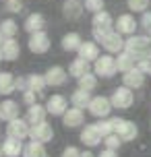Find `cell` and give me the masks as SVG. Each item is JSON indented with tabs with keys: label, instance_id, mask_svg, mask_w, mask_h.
Here are the masks:
<instances>
[{
	"label": "cell",
	"instance_id": "29",
	"mask_svg": "<svg viewBox=\"0 0 151 157\" xmlns=\"http://www.w3.org/2000/svg\"><path fill=\"white\" fill-rule=\"evenodd\" d=\"M23 157H48V151H46V147H44V143L29 141L27 145H25Z\"/></svg>",
	"mask_w": 151,
	"mask_h": 157
},
{
	"label": "cell",
	"instance_id": "23",
	"mask_svg": "<svg viewBox=\"0 0 151 157\" xmlns=\"http://www.w3.org/2000/svg\"><path fill=\"white\" fill-rule=\"evenodd\" d=\"M77 54H79L81 58H85L87 62H95L97 58L102 56L99 54V48H97V41H83Z\"/></svg>",
	"mask_w": 151,
	"mask_h": 157
},
{
	"label": "cell",
	"instance_id": "39",
	"mask_svg": "<svg viewBox=\"0 0 151 157\" xmlns=\"http://www.w3.org/2000/svg\"><path fill=\"white\" fill-rule=\"evenodd\" d=\"M37 95L35 91H31V89H27V91H23V101L27 103V105H33V103H37Z\"/></svg>",
	"mask_w": 151,
	"mask_h": 157
},
{
	"label": "cell",
	"instance_id": "42",
	"mask_svg": "<svg viewBox=\"0 0 151 157\" xmlns=\"http://www.w3.org/2000/svg\"><path fill=\"white\" fill-rule=\"evenodd\" d=\"M15 87H17V91H27L29 87H27V77H19V78H15Z\"/></svg>",
	"mask_w": 151,
	"mask_h": 157
},
{
	"label": "cell",
	"instance_id": "27",
	"mask_svg": "<svg viewBox=\"0 0 151 157\" xmlns=\"http://www.w3.org/2000/svg\"><path fill=\"white\" fill-rule=\"evenodd\" d=\"M89 103H91V91H85V89H81V87L77 89V91H72V95H71V105L85 110V108H89Z\"/></svg>",
	"mask_w": 151,
	"mask_h": 157
},
{
	"label": "cell",
	"instance_id": "11",
	"mask_svg": "<svg viewBox=\"0 0 151 157\" xmlns=\"http://www.w3.org/2000/svg\"><path fill=\"white\" fill-rule=\"evenodd\" d=\"M46 108H48V114H52V116H64V112L68 110V99L60 93H54L48 97Z\"/></svg>",
	"mask_w": 151,
	"mask_h": 157
},
{
	"label": "cell",
	"instance_id": "46",
	"mask_svg": "<svg viewBox=\"0 0 151 157\" xmlns=\"http://www.w3.org/2000/svg\"><path fill=\"white\" fill-rule=\"evenodd\" d=\"M2 155H4V151H2V145H0V157H2Z\"/></svg>",
	"mask_w": 151,
	"mask_h": 157
},
{
	"label": "cell",
	"instance_id": "48",
	"mask_svg": "<svg viewBox=\"0 0 151 157\" xmlns=\"http://www.w3.org/2000/svg\"><path fill=\"white\" fill-rule=\"evenodd\" d=\"M149 33H151V29H149Z\"/></svg>",
	"mask_w": 151,
	"mask_h": 157
},
{
	"label": "cell",
	"instance_id": "40",
	"mask_svg": "<svg viewBox=\"0 0 151 157\" xmlns=\"http://www.w3.org/2000/svg\"><path fill=\"white\" fill-rule=\"evenodd\" d=\"M81 155H83V151H79L77 147H72V145L62 151V157H81Z\"/></svg>",
	"mask_w": 151,
	"mask_h": 157
},
{
	"label": "cell",
	"instance_id": "16",
	"mask_svg": "<svg viewBox=\"0 0 151 157\" xmlns=\"http://www.w3.org/2000/svg\"><path fill=\"white\" fill-rule=\"evenodd\" d=\"M23 29L29 33V35H31V33H37V31H44V29H46V17L41 15V13L27 15V19H25V23H23Z\"/></svg>",
	"mask_w": 151,
	"mask_h": 157
},
{
	"label": "cell",
	"instance_id": "33",
	"mask_svg": "<svg viewBox=\"0 0 151 157\" xmlns=\"http://www.w3.org/2000/svg\"><path fill=\"white\" fill-rule=\"evenodd\" d=\"M97 130L102 132V136H108V134L114 132V126H116V122H114V118H99V122H95Z\"/></svg>",
	"mask_w": 151,
	"mask_h": 157
},
{
	"label": "cell",
	"instance_id": "9",
	"mask_svg": "<svg viewBox=\"0 0 151 157\" xmlns=\"http://www.w3.org/2000/svg\"><path fill=\"white\" fill-rule=\"evenodd\" d=\"M137 27H139V21L130 13H124V15H118L116 23H114V29L122 35H135Z\"/></svg>",
	"mask_w": 151,
	"mask_h": 157
},
{
	"label": "cell",
	"instance_id": "44",
	"mask_svg": "<svg viewBox=\"0 0 151 157\" xmlns=\"http://www.w3.org/2000/svg\"><path fill=\"white\" fill-rule=\"evenodd\" d=\"M81 157H93V153H91V151H83V155Z\"/></svg>",
	"mask_w": 151,
	"mask_h": 157
},
{
	"label": "cell",
	"instance_id": "13",
	"mask_svg": "<svg viewBox=\"0 0 151 157\" xmlns=\"http://www.w3.org/2000/svg\"><path fill=\"white\" fill-rule=\"evenodd\" d=\"M0 52H2V58L6 62H15L21 56V46H19V41L15 37H4L2 46H0Z\"/></svg>",
	"mask_w": 151,
	"mask_h": 157
},
{
	"label": "cell",
	"instance_id": "5",
	"mask_svg": "<svg viewBox=\"0 0 151 157\" xmlns=\"http://www.w3.org/2000/svg\"><path fill=\"white\" fill-rule=\"evenodd\" d=\"M112 99L110 97H103V95H95V97H91V103H89V114L93 118H108L112 112Z\"/></svg>",
	"mask_w": 151,
	"mask_h": 157
},
{
	"label": "cell",
	"instance_id": "38",
	"mask_svg": "<svg viewBox=\"0 0 151 157\" xmlns=\"http://www.w3.org/2000/svg\"><path fill=\"white\" fill-rule=\"evenodd\" d=\"M137 68L145 75H151V58H139L137 60Z\"/></svg>",
	"mask_w": 151,
	"mask_h": 157
},
{
	"label": "cell",
	"instance_id": "15",
	"mask_svg": "<svg viewBox=\"0 0 151 157\" xmlns=\"http://www.w3.org/2000/svg\"><path fill=\"white\" fill-rule=\"evenodd\" d=\"M83 10H85V4H83L81 0H64L62 2V15H64V19H68V21L81 19Z\"/></svg>",
	"mask_w": 151,
	"mask_h": 157
},
{
	"label": "cell",
	"instance_id": "21",
	"mask_svg": "<svg viewBox=\"0 0 151 157\" xmlns=\"http://www.w3.org/2000/svg\"><path fill=\"white\" fill-rule=\"evenodd\" d=\"M46 116H48V108L46 105H41V103H33L29 105V110H27V122L29 124H40V122H46Z\"/></svg>",
	"mask_w": 151,
	"mask_h": 157
},
{
	"label": "cell",
	"instance_id": "6",
	"mask_svg": "<svg viewBox=\"0 0 151 157\" xmlns=\"http://www.w3.org/2000/svg\"><path fill=\"white\" fill-rule=\"evenodd\" d=\"M114 122H116V126H114V132L118 134V136H120L124 143L135 141V139H137L139 128H137L135 122H130V120H126V118H114Z\"/></svg>",
	"mask_w": 151,
	"mask_h": 157
},
{
	"label": "cell",
	"instance_id": "41",
	"mask_svg": "<svg viewBox=\"0 0 151 157\" xmlns=\"http://www.w3.org/2000/svg\"><path fill=\"white\" fill-rule=\"evenodd\" d=\"M139 23H141V27H145L147 31L151 29V13H149V10H145V13H143V17H141Z\"/></svg>",
	"mask_w": 151,
	"mask_h": 157
},
{
	"label": "cell",
	"instance_id": "4",
	"mask_svg": "<svg viewBox=\"0 0 151 157\" xmlns=\"http://www.w3.org/2000/svg\"><path fill=\"white\" fill-rule=\"evenodd\" d=\"M99 44L103 46V50H106L108 54H120V52L124 50V46H126V39H122V33H118L116 29H112V31H108L102 37Z\"/></svg>",
	"mask_w": 151,
	"mask_h": 157
},
{
	"label": "cell",
	"instance_id": "25",
	"mask_svg": "<svg viewBox=\"0 0 151 157\" xmlns=\"http://www.w3.org/2000/svg\"><path fill=\"white\" fill-rule=\"evenodd\" d=\"M116 66H118V72H128L130 68L137 66V58L128 50H122L118 56H116Z\"/></svg>",
	"mask_w": 151,
	"mask_h": 157
},
{
	"label": "cell",
	"instance_id": "24",
	"mask_svg": "<svg viewBox=\"0 0 151 157\" xmlns=\"http://www.w3.org/2000/svg\"><path fill=\"white\" fill-rule=\"evenodd\" d=\"M91 62H87L85 58H75L71 64H68V75L75 78H81L83 75H87V72H91V66H89Z\"/></svg>",
	"mask_w": 151,
	"mask_h": 157
},
{
	"label": "cell",
	"instance_id": "22",
	"mask_svg": "<svg viewBox=\"0 0 151 157\" xmlns=\"http://www.w3.org/2000/svg\"><path fill=\"white\" fill-rule=\"evenodd\" d=\"M81 44H83V39H81V35L77 31H68L64 33L62 39H60V46H62L64 52H79Z\"/></svg>",
	"mask_w": 151,
	"mask_h": 157
},
{
	"label": "cell",
	"instance_id": "7",
	"mask_svg": "<svg viewBox=\"0 0 151 157\" xmlns=\"http://www.w3.org/2000/svg\"><path fill=\"white\" fill-rule=\"evenodd\" d=\"M52 46V41H50V35L46 31H37V33H31L29 35V41H27V48H29V52L33 54H46Z\"/></svg>",
	"mask_w": 151,
	"mask_h": 157
},
{
	"label": "cell",
	"instance_id": "45",
	"mask_svg": "<svg viewBox=\"0 0 151 157\" xmlns=\"http://www.w3.org/2000/svg\"><path fill=\"white\" fill-rule=\"evenodd\" d=\"M2 41H4V35H2V33H0V46H2Z\"/></svg>",
	"mask_w": 151,
	"mask_h": 157
},
{
	"label": "cell",
	"instance_id": "14",
	"mask_svg": "<svg viewBox=\"0 0 151 157\" xmlns=\"http://www.w3.org/2000/svg\"><path fill=\"white\" fill-rule=\"evenodd\" d=\"M83 122H85V114H83L81 108H75V105L68 108V110L64 112V116H62L64 128H79Z\"/></svg>",
	"mask_w": 151,
	"mask_h": 157
},
{
	"label": "cell",
	"instance_id": "1",
	"mask_svg": "<svg viewBox=\"0 0 151 157\" xmlns=\"http://www.w3.org/2000/svg\"><path fill=\"white\" fill-rule=\"evenodd\" d=\"M124 50H128L137 60L139 58H151V37L149 35H128Z\"/></svg>",
	"mask_w": 151,
	"mask_h": 157
},
{
	"label": "cell",
	"instance_id": "20",
	"mask_svg": "<svg viewBox=\"0 0 151 157\" xmlns=\"http://www.w3.org/2000/svg\"><path fill=\"white\" fill-rule=\"evenodd\" d=\"M2 151H4V157H19L23 155L25 145L21 139H13V136H6L4 143H2Z\"/></svg>",
	"mask_w": 151,
	"mask_h": 157
},
{
	"label": "cell",
	"instance_id": "12",
	"mask_svg": "<svg viewBox=\"0 0 151 157\" xmlns=\"http://www.w3.org/2000/svg\"><path fill=\"white\" fill-rule=\"evenodd\" d=\"M79 139H81V143H83V145H87V147H97V145L103 141L102 132L97 130L95 124H85V126H83Z\"/></svg>",
	"mask_w": 151,
	"mask_h": 157
},
{
	"label": "cell",
	"instance_id": "10",
	"mask_svg": "<svg viewBox=\"0 0 151 157\" xmlns=\"http://www.w3.org/2000/svg\"><path fill=\"white\" fill-rule=\"evenodd\" d=\"M31 141H37V143H50L52 139H54V128H52V124H48V122H40V124H33L31 126Z\"/></svg>",
	"mask_w": 151,
	"mask_h": 157
},
{
	"label": "cell",
	"instance_id": "3",
	"mask_svg": "<svg viewBox=\"0 0 151 157\" xmlns=\"http://www.w3.org/2000/svg\"><path fill=\"white\" fill-rule=\"evenodd\" d=\"M112 105L114 108H118V110H128L133 103H135V93H133V89L126 85L122 87H116L114 89V93H112Z\"/></svg>",
	"mask_w": 151,
	"mask_h": 157
},
{
	"label": "cell",
	"instance_id": "28",
	"mask_svg": "<svg viewBox=\"0 0 151 157\" xmlns=\"http://www.w3.org/2000/svg\"><path fill=\"white\" fill-rule=\"evenodd\" d=\"M27 87L35 91V93H44V89L48 87V81H46V75H37V72H33L27 77Z\"/></svg>",
	"mask_w": 151,
	"mask_h": 157
},
{
	"label": "cell",
	"instance_id": "26",
	"mask_svg": "<svg viewBox=\"0 0 151 157\" xmlns=\"http://www.w3.org/2000/svg\"><path fill=\"white\" fill-rule=\"evenodd\" d=\"M0 118L6 120V122L19 118V103L13 101V99H4V101L0 103Z\"/></svg>",
	"mask_w": 151,
	"mask_h": 157
},
{
	"label": "cell",
	"instance_id": "2",
	"mask_svg": "<svg viewBox=\"0 0 151 157\" xmlns=\"http://www.w3.org/2000/svg\"><path fill=\"white\" fill-rule=\"evenodd\" d=\"M93 72L102 78H112L116 72H118V66H116V56L103 54L99 56L95 62H93Z\"/></svg>",
	"mask_w": 151,
	"mask_h": 157
},
{
	"label": "cell",
	"instance_id": "35",
	"mask_svg": "<svg viewBox=\"0 0 151 157\" xmlns=\"http://www.w3.org/2000/svg\"><path fill=\"white\" fill-rule=\"evenodd\" d=\"M151 0H126V6L133 10V13H145L147 6H149Z\"/></svg>",
	"mask_w": 151,
	"mask_h": 157
},
{
	"label": "cell",
	"instance_id": "37",
	"mask_svg": "<svg viewBox=\"0 0 151 157\" xmlns=\"http://www.w3.org/2000/svg\"><path fill=\"white\" fill-rule=\"evenodd\" d=\"M4 4H6L4 8H6L8 13H21L23 10V0H6Z\"/></svg>",
	"mask_w": 151,
	"mask_h": 157
},
{
	"label": "cell",
	"instance_id": "49",
	"mask_svg": "<svg viewBox=\"0 0 151 157\" xmlns=\"http://www.w3.org/2000/svg\"><path fill=\"white\" fill-rule=\"evenodd\" d=\"M4 2H6V0H4Z\"/></svg>",
	"mask_w": 151,
	"mask_h": 157
},
{
	"label": "cell",
	"instance_id": "17",
	"mask_svg": "<svg viewBox=\"0 0 151 157\" xmlns=\"http://www.w3.org/2000/svg\"><path fill=\"white\" fill-rule=\"evenodd\" d=\"M68 78V72L64 71L62 66H50L46 71V81H48V87H62Z\"/></svg>",
	"mask_w": 151,
	"mask_h": 157
},
{
	"label": "cell",
	"instance_id": "34",
	"mask_svg": "<svg viewBox=\"0 0 151 157\" xmlns=\"http://www.w3.org/2000/svg\"><path fill=\"white\" fill-rule=\"evenodd\" d=\"M122 139H120L116 132H112L108 134V136H103V145H106V149H114V151H118L120 147H122Z\"/></svg>",
	"mask_w": 151,
	"mask_h": 157
},
{
	"label": "cell",
	"instance_id": "30",
	"mask_svg": "<svg viewBox=\"0 0 151 157\" xmlns=\"http://www.w3.org/2000/svg\"><path fill=\"white\" fill-rule=\"evenodd\" d=\"M13 91H17L15 77L10 72H0V95H10Z\"/></svg>",
	"mask_w": 151,
	"mask_h": 157
},
{
	"label": "cell",
	"instance_id": "31",
	"mask_svg": "<svg viewBox=\"0 0 151 157\" xmlns=\"http://www.w3.org/2000/svg\"><path fill=\"white\" fill-rule=\"evenodd\" d=\"M77 83H79L81 89H85V91H93L97 87V75L95 72H87V75H83L81 78H77Z\"/></svg>",
	"mask_w": 151,
	"mask_h": 157
},
{
	"label": "cell",
	"instance_id": "32",
	"mask_svg": "<svg viewBox=\"0 0 151 157\" xmlns=\"http://www.w3.org/2000/svg\"><path fill=\"white\" fill-rule=\"evenodd\" d=\"M17 31H19V25H17L13 19H2V23H0V33H2L4 37H15Z\"/></svg>",
	"mask_w": 151,
	"mask_h": 157
},
{
	"label": "cell",
	"instance_id": "8",
	"mask_svg": "<svg viewBox=\"0 0 151 157\" xmlns=\"http://www.w3.org/2000/svg\"><path fill=\"white\" fill-rule=\"evenodd\" d=\"M31 134V126L27 122V118H15V120H10L6 124V136H13V139H27Z\"/></svg>",
	"mask_w": 151,
	"mask_h": 157
},
{
	"label": "cell",
	"instance_id": "19",
	"mask_svg": "<svg viewBox=\"0 0 151 157\" xmlns=\"http://www.w3.org/2000/svg\"><path fill=\"white\" fill-rule=\"evenodd\" d=\"M91 23H93V29H99V31H112L114 29V19L108 10H99V13H93V19H91Z\"/></svg>",
	"mask_w": 151,
	"mask_h": 157
},
{
	"label": "cell",
	"instance_id": "36",
	"mask_svg": "<svg viewBox=\"0 0 151 157\" xmlns=\"http://www.w3.org/2000/svg\"><path fill=\"white\" fill-rule=\"evenodd\" d=\"M83 4H85V10H89V13H99V10H103V6H106L103 0H85Z\"/></svg>",
	"mask_w": 151,
	"mask_h": 157
},
{
	"label": "cell",
	"instance_id": "18",
	"mask_svg": "<svg viewBox=\"0 0 151 157\" xmlns=\"http://www.w3.org/2000/svg\"><path fill=\"white\" fill-rule=\"evenodd\" d=\"M122 85L130 87V89H141L145 85V72H141L139 68H130L128 72H122Z\"/></svg>",
	"mask_w": 151,
	"mask_h": 157
},
{
	"label": "cell",
	"instance_id": "47",
	"mask_svg": "<svg viewBox=\"0 0 151 157\" xmlns=\"http://www.w3.org/2000/svg\"><path fill=\"white\" fill-rule=\"evenodd\" d=\"M2 60H4V58H2V52H0V62H2Z\"/></svg>",
	"mask_w": 151,
	"mask_h": 157
},
{
	"label": "cell",
	"instance_id": "43",
	"mask_svg": "<svg viewBox=\"0 0 151 157\" xmlns=\"http://www.w3.org/2000/svg\"><path fill=\"white\" fill-rule=\"evenodd\" d=\"M97 157H118V151H114V149H103Z\"/></svg>",
	"mask_w": 151,
	"mask_h": 157
}]
</instances>
